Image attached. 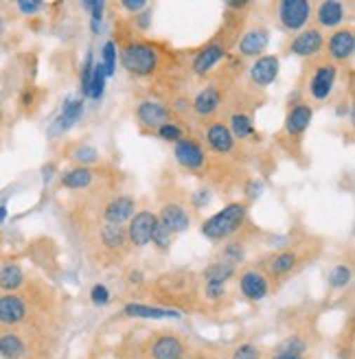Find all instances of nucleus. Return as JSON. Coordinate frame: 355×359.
I'll use <instances>...</instances> for the list:
<instances>
[{"instance_id": "obj_1", "label": "nucleus", "mask_w": 355, "mask_h": 359, "mask_svg": "<svg viewBox=\"0 0 355 359\" xmlns=\"http://www.w3.org/2000/svg\"><path fill=\"white\" fill-rule=\"evenodd\" d=\"M202 237L210 243H228L235 239H253L255 226L250 222V202L237 200L226 204L222 210L210 215L200 226Z\"/></svg>"}, {"instance_id": "obj_2", "label": "nucleus", "mask_w": 355, "mask_h": 359, "mask_svg": "<svg viewBox=\"0 0 355 359\" xmlns=\"http://www.w3.org/2000/svg\"><path fill=\"white\" fill-rule=\"evenodd\" d=\"M154 292L167 309H189L200 298V276L191 269H171L154 280Z\"/></svg>"}, {"instance_id": "obj_3", "label": "nucleus", "mask_w": 355, "mask_h": 359, "mask_svg": "<svg viewBox=\"0 0 355 359\" xmlns=\"http://www.w3.org/2000/svg\"><path fill=\"white\" fill-rule=\"evenodd\" d=\"M88 250H91V259L101 267L119 265L132 252L130 245H128L126 228L110 226V224H99L95 228L93 239H91V243H88Z\"/></svg>"}, {"instance_id": "obj_4", "label": "nucleus", "mask_w": 355, "mask_h": 359, "mask_svg": "<svg viewBox=\"0 0 355 359\" xmlns=\"http://www.w3.org/2000/svg\"><path fill=\"white\" fill-rule=\"evenodd\" d=\"M173 158H175V163L180 165L182 171H187V173H191L195 177H208V180H213V182L222 184V180L217 175V171H220L217 163L222 158L208 154L198 138L187 136L180 142H175V145H173Z\"/></svg>"}, {"instance_id": "obj_5", "label": "nucleus", "mask_w": 355, "mask_h": 359, "mask_svg": "<svg viewBox=\"0 0 355 359\" xmlns=\"http://www.w3.org/2000/svg\"><path fill=\"white\" fill-rule=\"evenodd\" d=\"M312 248H316V243L281 248V250H276V252L263 257L259 267L263 269V274L270 278V283L274 287V283H286L305 263H312V257H314Z\"/></svg>"}, {"instance_id": "obj_6", "label": "nucleus", "mask_w": 355, "mask_h": 359, "mask_svg": "<svg viewBox=\"0 0 355 359\" xmlns=\"http://www.w3.org/2000/svg\"><path fill=\"white\" fill-rule=\"evenodd\" d=\"M121 66L126 73L138 79L156 75L163 66V55L154 44L145 40H128L121 44Z\"/></svg>"}, {"instance_id": "obj_7", "label": "nucleus", "mask_w": 355, "mask_h": 359, "mask_svg": "<svg viewBox=\"0 0 355 359\" xmlns=\"http://www.w3.org/2000/svg\"><path fill=\"white\" fill-rule=\"evenodd\" d=\"M158 222H161L171 235H180V232L191 228V212H189V197L173 184L163 187L158 193Z\"/></svg>"}, {"instance_id": "obj_8", "label": "nucleus", "mask_w": 355, "mask_h": 359, "mask_svg": "<svg viewBox=\"0 0 355 359\" xmlns=\"http://www.w3.org/2000/svg\"><path fill=\"white\" fill-rule=\"evenodd\" d=\"M338 66L331 64L325 57H316L307 62L305 73H303V90H305V101L309 103H327L335 90V81H338Z\"/></svg>"}, {"instance_id": "obj_9", "label": "nucleus", "mask_w": 355, "mask_h": 359, "mask_svg": "<svg viewBox=\"0 0 355 359\" xmlns=\"http://www.w3.org/2000/svg\"><path fill=\"white\" fill-rule=\"evenodd\" d=\"M268 7L274 25L288 35H294L312 25L314 3L309 0H274Z\"/></svg>"}, {"instance_id": "obj_10", "label": "nucleus", "mask_w": 355, "mask_h": 359, "mask_svg": "<svg viewBox=\"0 0 355 359\" xmlns=\"http://www.w3.org/2000/svg\"><path fill=\"white\" fill-rule=\"evenodd\" d=\"M200 142L208 154L217 156V158H228V160H235L237 151L241 147L235 140V136L230 134L226 121H222V118H210V121L202 123Z\"/></svg>"}, {"instance_id": "obj_11", "label": "nucleus", "mask_w": 355, "mask_h": 359, "mask_svg": "<svg viewBox=\"0 0 355 359\" xmlns=\"http://www.w3.org/2000/svg\"><path fill=\"white\" fill-rule=\"evenodd\" d=\"M312 121H314V105L312 103H307L305 99L290 101L288 112H286V121H283L281 138L292 151L303 145V138L309 130Z\"/></svg>"}, {"instance_id": "obj_12", "label": "nucleus", "mask_w": 355, "mask_h": 359, "mask_svg": "<svg viewBox=\"0 0 355 359\" xmlns=\"http://www.w3.org/2000/svg\"><path fill=\"white\" fill-rule=\"evenodd\" d=\"M228 79L222 75V79L210 81L206 88H202L198 95L191 99V112L193 118L198 121H210L217 118V114L226 107V99L230 95V86H226Z\"/></svg>"}, {"instance_id": "obj_13", "label": "nucleus", "mask_w": 355, "mask_h": 359, "mask_svg": "<svg viewBox=\"0 0 355 359\" xmlns=\"http://www.w3.org/2000/svg\"><path fill=\"white\" fill-rule=\"evenodd\" d=\"M187 355H189L187 342L171 331L154 333L143 346V359H187Z\"/></svg>"}, {"instance_id": "obj_14", "label": "nucleus", "mask_w": 355, "mask_h": 359, "mask_svg": "<svg viewBox=\"0 0 355 359\" xmlns=\"http://www.w3.org/2000/svg\"><path fill=\"white\" fill-rule=\"evenodd\" d=\"M353 55H355V31L351 25L329 31V35H325V46H323L325 60L340 68L344 64H351Z\"/></svg>"}, {"instance_id": "obj_15", "label": "nucleus", "mask_w": 355, "mask_h": 359, "mask_svg": "<svg viewBox=\"0 0 355 359\" xmlns=\"http://www.w3.org/2000/svg\"><path fill=\"white\" fill-rule=\"evenodd\" d=\"M353 13V3H340V0H323V3H314V27L325 31H335L340 27H347Z\"/></svg>"}, {"instance_id": "obj_16", "label": "nucleus", "mask_w": 355, "mask_h": 359, "mask_svg": "<svg viewBox=\"0 0 355 359\" xmlns=\"http://www.w3.org/2000/svg\"><path fill=\"white\" fill-rule=\"evenodd\" d=\"M323 46H325V33L309 25L307 29L294 33L286 44V53L294 57H300L305 62H312L316 57H323Z\"/></svg>"}, {"instance_id": "obj_17", "label": "nucleus", "mask_w": 355, "mask_h": 359, "mask_svg": "<svg viewBox=\"0 0 355 359\" xmlns=\"http://www.w3.org/2000/svg\"><path fill=\"white\" fill-rule=\"evenodd\" d=\"M31 318V304L22 292L0 294V327L11 331L27 325Z\"/></svg>"}, {"instance_id": "obj_18", "label": "nucleus", "mask_w": 355, "mask_h": 359, "mask_svg": "<svg viewBox=\"0 0 355 359\" xmlns=\"http://www.w3.org/2000/svg\"><path fill=\"white\" fill-rule=\"evenodd\" d=\"M237 285H239V292L246 300H253L259 302L263 300L272 292V283L270 278L263 274V269L259 265H246L237 272Z\"/></svg>"}, {"instance_id": "obj_19", "label": "nucleus", "mask_w": 355, "mask_h": 359, "mask_svg": "<svg viewBox=\"0 0 355 359\" xmlns=\"http://www.w3.org/2000/svg\"><path fill=\"white\" fill-rule=\"evenodd\" d=\"M270 46V29L265 25H250L241 31V38L237 40V57L239 60H257L265 55Z\"/></svg>"}, {"instance_id": "obj_20", "label": "nucleus", "mask_w": 355, "mask_h": 359, "mask_svg": "<svg viewBox=\"0 0 355 359\" xmlns=\"http://www.w3.org/2000/svg\"><path fill=\"white\" fill-rule=\"evenodd\" d=\"M134 116L138 128L149 134H154L158 128H163V125L173 121L169 107L158 99H140L134 107Z\"/></svg>"}, {"instance_id": "obj_21", "label": "nucleus", "mask_w": 355, "mask_h": 359, "mask_svg": "<svg viewBox=\"0 0 355 359\" xmlns=\"http://www.w3.org/2000/svg\"><path fill=\"white\" fill-rule=\"evenodd\" d=\"M136 212V200L128 193H114L101 204V224L126 226Z\"/></svg>"}, {"instance_id": "obj_22", "label": "nucleus", "mask_w": 355, "mask_h": 359, "mask_svg": "<svg viewBox=\"0 0 355 359\" xmlns=\"http://www.w3.org/2000/svg\"><path fill=\"white\" fill-rule=\"evenodd\" d=\"M281 70V60L279 55H261L257 60H253V64L248 66L246 77H248V86L263 93L265 88H270Z\"/></svg>"}, {"instance_id": "obj_23", "label": "nucleus", "mask_w": 355, "mask_h": 359, "mask_svg": "<svg viewBox=\"0 0 355 359\" xmlns=\"http://www.w3.org/2000/svg\"><path fill=\"white\" fill-rule=\"evenodd\" d=\"M156 224V212L154 210H138L134 212V217L123 226L126 228V237L130 250H143L149 245L152 230Z\"/></svg>"}, {"instance_id": "obj_24", "label": "nucleus", "mask_w": 355, "mask_h": 359, "mask_svg": "<svg viewBox=\"0 0 355 359\" xmlns=\"http://www.w3.org/2000/svg\"><path fill=\"white\" fill-rule=\"evenodd\" d=\"M101 171L97 167H73L60 175L62 189L68 191H88L97 184V180H101Z\"/></svg>"}, {"instance_id": "obj_25", "label": "nucleus", "mask_w": 355, "mask_h": 359, "mask_svg": "<svg viewBox=\"0 0 355 359\" xmlns=\"http://www.w3.org/2000/svg\"><path fill=\"white\" fill-rule=\"evenodd\" d=\"M27 285V274L15 259H0V294H18Z\"/></svg>"}, {"instance_id": "obj_26", "label": "nucleus", "mask_w": 355, "mask_h": 359, "mask_svg": "<svg viewBox=\"0 0 355 359\" xmlns=\"http://www.w3.org/2000/svg\"><path fill=\"white\" fill-rule=\"evenodd\" d=\"M226 125L230 134L235 136V140L239 142H248V140H255L259 134H257V128H255V116L250 112H241V110H230L228 118H226Z\"/></svg>"}, {"instance_id": "obj_27", "label": "nucleus", "mask_w": 355, "mask_h": 359, "mask_svg": "<svg viewBox=\"0 0 355 359\" xmlns=\"http://www.w3.org/2000/svg\"><path fill=\"white\" fill-rule=\"evenodd\" d=\"M29 353L31 348L27 337L18 329L0 333V357L3 359H29Z\"/></svg>"}, {"instance_id": "obj_28", "label": "nucleus", "mask_w": 355, "mask_h": 359, "mask_svg": "<svg viewBox=\"0 0 355 359\" xmlns=\"http://www.w3.org/2000/svg\"><path fill=\"white\" fill-rule=\"evenodd\" d=\"M239 272V267H235L233 263H226L220 259H213L200 274V283H208V285H228Z\"/></svg>"}, {"instance_id": "obj_29", "label": "nucleus", "mask_w": 355, "mask_h": 359, "mask_svg": "<svg viewBox=\"0 0 355 359\" xmlns=\"http://www.w3.org/2000/svg\"><path fill=\"white\" fill-rule=\"evenodd\" d=\"M81 114H83V101L81 99H68L62 107L55 125H53V132H58V134L68 132L81 118Z\"/></svg>"}, {"instance_id": "obj_30", "label": "nucleus", "mask_w": 355, "mask_h": 359, "mask_svg": "<svg viewBox=\"0 0 355 359\" xmlns=\"http://www.w3.org/2000/svg\"><path fill=\"white\" fill-rule=\"evenodd\" d=\"M123 313L128 318H145V320H165V318H180V311H173L167 307H149V304L130 302L123 307Z\"/></svg>"}, {"instance_id": "obj_31", "label": "nucleus", "mask_w": 355, "mask_h": 359, "mask_svg": "<svg viewBox=\"0 0 355 359\" xmlns=\"http://www.w3.org/2000/svg\"><path fill=\"white\" fill-rule=\"evenodd\" d=\"M66 158L73 160L77 167H95L97 163H101V151L88 142H75L66 149Z\"/></svg>"}, {"instance_id": "obj_32", "label": "nucleus", "mask_w": 355, "mask_h": 359, "mask_svg": "<svg viewBox=\"0 0 355 359\" xmlns=\"http://www.w3.org/2000/svg\"><path fill=\"white\" fill-rule=\"evenodd\" d=\"M309 351V342L307 337L298 335V333H292L288 335L283 342L274 348V353H288V355H307Z\"/></svg>"}, {"instance_id": "obj_33", "label": "nucleus", "mask_w": 355, "mask_h": 359, "mask_svg": "<svg viewBox=\"0 0 355 359\" xmlns=\"http://www.w3.org/2000/svg\"><path fill=\"white\" fill-rule=\"evenodd\" d=\"M173 239H175V235H171V232L158 222V217H156V224H154V230H152V239H149V243L158 250V252H169V250L173 248Z\"/></svg>"}, {"instance_id": "obj_34", "label": "nucleus", "mask_w": 355, "mask_h": 359, "mask_svg": "<svg viewBox=\"0 0 355 359\" xmlns=\"http://www.w3.org/2000/svg\"><path fill=\"white\" fill-rule=\"evenodd\" d=\"M154 134L161 140L173 142V145H175V142H180L182 138H187V128H185V123H180V121H169L167 125H163V128H158Z\"/></svg>"}, {"instance_id": "obj_35", "label": "nucleus", "mask_w": 355, "mask_h": 359, "mask_svg": "<svg viewBox=\"0 0 355 359\" xmlns=\"http://www.w3.org/2000/svg\"><path fill=\"white\" fill-rule=\"evenodd\" d=\"M351 278H353V269L351 265H335L331 267L329 272V287H333V290H344L347 285H351Z\"/></svg>"}, {"instance_id": "obj_36", "label": "nucleus", "mask_w": 355, "mask_h": 359, "mask_svg": "<svg viewBox=\"0 0 355 359\" xmlns=\"http://www.w3.org/2000/svg\"><path fill=\"white\" fill-rule=\"evenodd\" d=\"M228 359H263V353L253 342H241L233 351H230Z\"/></svg>"}, {"instance_id": "obj_37", "label": "nucleus", "mask_w": 355, "mask_h": 359, "mask_svg": "<svg viewBox=\"0 0 355 359\" xmlns=\"http://www.w3.org/2000/svg\"><path fill=\"white\" fill-rule=\"evenodd\" d=\"M105 77H108V75H105V70H103L101 62L95 64V73H93V81H91V90H88V97H91V99H101Z\"/></svg>"}, {"instance_id": "obj_38", "label": "nucleus", "mask_w": 355, "mask_h": 359, "mask_svg": "<svg viewBox=\"0 0 355 359\" xmlns=\"http://www.w3.org/2000/svg\"><path fill=\"white\" fill-rule=\"evenodd\" d=\"M95 57H93V53H88L83 64H81V93L88 97V90H91V81H93V73H95Z\"/></svg>"}, {"instance_id": "obj_39", "label": "nucleus", "mask_w": 355, "mask_h": 359, "mask_svg": "<svg viewBox=\"0 0 355 359\" xmlns=\"http://www.w3.org/2000/svg\"><path fill=\"white\" fill-rule=\"evenodd\" d=\"M105 75H114V66H116V44L114 42H108L103 46V62H101Z\"/></svg>"}, {"instance_id": "obj_40", "label": "nucleus", "mask_w": 355, "mask_h": 359, "mask_svg": "<svg viewBox=\"0 0 355 359\" xmlns=\"http://www.w3.org/2000/svg\"><path fill=\"white\" fill-rule=\"evenodd\" d=\"M91 300H93L95 307H105V304L112 300V294H110V290L103 283H97L91 290Z\"/></svg>"}, {"instance_id": "obj_41", "label": "nucleus", "mask_w": 355, "mask_h": 359, "mask_svg": "<svg viewBox=\"0 0 355 359\" xmlns=\"http://www.w3.org/2000/svg\"><path fill=\"white\" fill-rule=\"evenodd\" d=\"M13 9L20 11V15H38L42 9H46V3H38V0H20V3H13Z\"/></svg>"}, {"instance_id": "obj_42", "label": "nucleus", "mask_w": 355, "mask_h": 359, "mask_svg": "<svg viewBox=\"0 0 355 359\" xmlns=\"http://www.w3.org/2000/svg\"><path fill=\"white\" fill-rule=\"evenodd\" d=\"M105 3H99V0H93V3H81V9H86L88 13H91L93 18V22H101V18H103V11H105Z\"/></svg>"}, {"instance_id": "obj_43", "label": "nucleus", "mask_w": 355, "mask_h": 359, "mask_svg": "<svg viewBox=\"0 0 355 359\" xmlns=\"http://www.w3.org/2000/svg\"><path fill=\"white\" fill-rule=\"evenodd\" d=\"M119 7L128 9V11H130V15H136V13L145 11V9H147V7H152V5H149V3H145V0H123V3H119Z\"/></svg>"}, {"instance_id": "obj_44", "label": "nucleus", "mask_w": 355, "mask_h": 359, "mask_svg": "<svg viewBox=\"0 0 355 359\" xmlns=\"http://www.w3.org/2000/svg\"><path fill=\"white\" fill-rule=\"evenodd\" d=\"M149 22H152V7H147L145 11H140V13H136L134 20H132V25L138 27L140 31H147L149 29Z\"/></svg>"}, {"instance_id": "obj_45", "label": "nucleus", "mask_w": 355, "mask_h": 359, "mask_svg": "<svg viewBox=\"0 0 355 359\" xmlns=\"http://www.w3.org/2000/svg\"><path fill=\"white\" fill-rule=\"evenodd\" d=\"M126 283L130 287H140V285L145 283V274L140 272V269H130V272L126 274Z\"/></svg>"}, {"instance_id": "obj_46", "label": "nucleus", "mask_w": 355, "mask_h": 359, "mask_svg": "<svg viewBox=\"0 0 355 359\" xmlns=\"http://www.w3.org/2000/svg\"><path fill=\"white\" fill-rule=\"evenodd\" d=\"M268 359H309L307 355H288V353H272Z\"/></svg>"}, {"instance_id": "obj_47", "label": "nucleus", "mask_w": 355, "mask_h": 359, "mask_svg": "<svg viewBox=\"0 0 355 359\" xmlns=\"http://www.w3.org/2000/svg\"><path fill=\"white\" fill-rule=\"evenodd\" d=\"M5 33H7V18L3 11H0V40L5 38Z\"/></svg>"}, {"instance_id": "obj_48", "label": "nucleus", "mask_w": 355, "mask_h": 359, "mask_svg": "<svg viewBox=\"0 0 355 359\" xmlns=\"http://www.w3.org/2000/svg\"><path fill=\"white\" fill-rule=\"evenodd\" d=\"M7 219V208L5 206H0V224H3Z\"/></svg>"}]
</instances>
